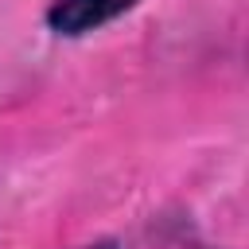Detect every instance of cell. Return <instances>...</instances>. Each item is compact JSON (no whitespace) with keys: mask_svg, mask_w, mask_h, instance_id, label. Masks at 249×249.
Masks as SVG:
<instances>
[{"mask_svg":"<svg viewBox=\"0 0 249 249\" xmlns=\"http://www.w3.org/2000/svg\"><path fill=\"white\" fill-rule=\"evenodd\" d=\"M140 0H54L47 8V27L58 35H86L97 31L101 23L124 16L128 8H136Z\"/></svg>","mask_w":249,"mask_h":249,"instance_id":"1","label":"cell"},{"mask_svg":"<svg viewBox=\"0 0 249 249\" xmlns=\"http://www.w3.org/2000/svg\"><path fill=\"white\" fill-rule=\"evenodd\" d=\"M82 249H121L117 241H93V245H82Z\"/></svg>","mask_w":249,"mask_h":249,"instance_id":"2","label":"cell"}]
</instances>
